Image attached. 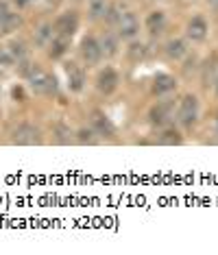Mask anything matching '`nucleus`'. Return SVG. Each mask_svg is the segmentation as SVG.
I'll return each instance as SVG.
<instances>
[{"label":"nucleus","mask_w":218,"mask_h":255,"mask_svg":"<svg viewBox=\"0 0 218 255\" xmlns=\"http://www.w3.org/2000/svg\"><path fill=\"white\" fill-rule=\"evenodd\" d=\"M107 0H90V18L92 20H99L103 15H107Z\"/></svg>","instance_id":"nucleus-18"},{"label":"nucleus","mask_w":218,"mask_h":255,"mask_svg":"<svg viewBox=\"0 0 218 255\" xmlns=\"http://www.w3.org/2000/svg\"><path fill=\"white\" fill-rule=\"evenodd\" d=\"M31 2H35V0H15L18 7H26V4H31Z\"/></svg>","instance_id":"nucleus-27"},{"label":"nucleus","mask_w":218,"mask_h":255,"mask_svg":"<svg viewBox=\"0 0 218 255\" xmlns=\"http://www.w3.org/2000/svg\"><path fill=\"white\" fill-rule=\"evenodd\" d=\"M186 35H188V39H192V42H203L205 35H208V22H205V18L194 15V18L188 22Z\"/></svg>","instance_id":"nucleus-7"},{"label":"nucleus","mask_w":218,"mask_h":255,"mask_svg":"<svg viewBox=\"0 0 218 255\" xmlns=\"http://www.w3.org/2000/svg\"><path fill=\"white\" fill-rule=\"evenodd\" d=\"M53 28H55V35L72 39V35L79 28V15L74 13V11H66V13H61L59 18H57Z\"/></svg>","instance_id":"nucleus-3"},{"label":"nucleus","mask_w":218,"mask_h":255,"mask_svg":"<svg viewBox=\"0 0 218 255\" xmlns=\"http://www.w3.org/2000/svg\"><path fill=\"white\" fill-rule=\"evenodd\" d=\"M79 142H94V131H92V129H81V131H79Z\"/></svg>","instance_id":"nucleus-25"},{"label":"nucleus","mask_w":218,"mask_h":255,"mask_svg":"<svg viewBox=\"0 0 218 255\" xmlns=\"http://www.w3.org/2000/svg\"><path fill=\"white\" fill-rule=\"evenodd\" d=\"M144 55H146V46L142 44V42H133L129 46V57L133 61H140V59H144Z\"/></svg>","instance_id":"nucleus-22"},{"label":"nucleus","mask_w":218,"mask_h":255,"mask_svg":"<svg viewBox=\"0 0 218 255\" xmlns=\"http://www.w3.org/2000/svg\"><path fill=\"white\" fill-rule=\"evenodd\" d=\"M68 44H70V39L68 37H53L48 42V55L53 57V59H59L61 55H66V50H68Z\"/></svg>","instance_id":"nucleus-14"},{"label":"nucleus","mask_w":218,"mask_h":255,"mask_svg":"<svg viewBox=\"0 0 218 255\" xmlns=\"http://www.w3.org/2000/svg\"><path fill=\"white\" fill-rule=\"evenodd\" d=\"M159 142L162 144H179L181 142V135L177 131H166L162 137H159Z\"/></svg>","instance_id":"nucleus-24"},{"label":"nucleus","mask_w":218,"mask_h":255,"mask_svg":"<svg viewBox=\"0 0 218 255\" xmlns=\"http://www.w3.org/2000/svg\"><path fill=\"white\" fill-rule=\"evenodd\" d=\"M7 48H9V53L13 55L15 63L22 61V59H26V57H28V50H26V46L22 44V42H9V44H7Z\"/></svg>","instance_id":"nucleus-20"},{"label":"nucleus","mask_w":218,"mask_h":255,"mask_svg":"<svg viewBox=\"0 0 218 255\" xmlns=\"http://www.w3.org/2000/svg\"><path fill=\"white\" fill-rule=\"evenodd\" d=\"M216 90H218V83H216Z\"/></svg>","instance_id":"nucleus-29"},{"label":"nucleus","mask_w":218,"mask_h":255,"mask_svg":"<svg viewBox=\"0 0 218 255\" xmlns=\"http://www.w3.org/2000/svg\"><path fill=\"white\" fill-rule=\"evenodd\" d=\"M118 83H120V79H118V72L113 70V68L101 70L99 79H96V88H99L103 94H111V92L118 88Z\"/></svg>","instance_id":"nucleus-6"},{"label":"nucleus","mask_w":218,"mask_h":255,"mask_svg":"<svg viewBox=\"0 0 218 255\" xmlns=\"http://www.w3.org/2000/svg\"><path fill=\"white\" fill-rule=\"evenodd\" d=\"M175 85H177V81L170 77V74H157V79H155V83H153V92L155 94H168V92H173L175 90Z\"/></svg>","instance_id":"nucleus-12"},{"label":"nucleus","mask_w":218,"mask_h":255,"mask_svg":"<svg viewBox=\"0 0 218 255\" xmlns=\"http://www.w3.org/2000/svg\"><path fill=\"white\" fill-rule=\"evenodd\" d=\"M9 4H7V0H0V22H2V18H4V15H7L9 13Z\"/></svg>","instance_id":"nucleus-26"},{"label":"nucleus","mask_w":218,"mask_h":255,"mask_svg":"<svg viewBox=\"0 0 218 255\" xmlns=\"http://www.w3.org/2000/svg\"><path fill=\"white\" fill-rule=\"evenodd\" d=\"M66 74H68V88L72 92H81L85 85V74L77 63H68L66 66Z\"/></svg>","instance_id":"nucleus-9"},{"label":"nucleus","mask_w":218,"mask_h":255,"mask_svg":"<svg viewBox=\"0 0 218 255\" xmlns=\"http://www.w3.org/2000/svg\"><path fill=\"white\" fill-rule=\"evenodd\" d=\"M197 118H199V101H197V96L186 94L181 98L179 112H177V120H179L181 125H186V127H192L194 123H197Z\"/></svg>","instance_id":"nucleus-2"},{"label":"nucleus","mask_w":218,"mask_h":255,"mask_svg":"<svg viewBox=\"0 0 218 255\" xmlns=\"http://www.w3.org/2000/svg\"><path fill=\"white\" fill-rule=\"evenodd\" d=\"M122 15H124V7H122V4H113V7L107 9V20L111 22V24H118Z\"/></svg>","instance_id":"nucleus-23"},{"label":"nucleus","mask_w":218,"mask_h":255,"mask_svg":"<svg viewBox=\"0 0 218 255\" xmlns=\"http://www.w3.org/2000/svg\"><path fill=\"white\" fill-rule=\"evenodd\" d=\"M166 53H168L170 59H181V57H186V53H188L186 42H183V39H170V42L166 44Z\"/></svg>","instance_id":"nucleus-16"},{"label":"nucleus","mask_w":218,"mask_h":255,"mask_svg":"<svg viewBox=\"0 0 218 255\" xmlns=\"http://www.w3.org/2000/svg\"><path fill=\"white\" fill-rule=\"evenodd\" d=\"M13 66H15L13 55L9 53L7 46H0V70H11Z\"/></svg>","instance_id":"nucleus-21"},{"label":"nucleus","mask_w":218,"mask_h":255,"mask_svg":"<svg viewBox=\"0 0 218 255\" xmlns=\"http://www.w3.org/2000/svg\"><path fill=\"white\" fill-rule=\"evenodd\" d=\"M212 2H218V0H212Z\"/></svg>","instance_id":"nucleus-28"},{"label":"nucleus","mask_w":218,"mask_h":255,"mask_svg":"<svg viewBox=\"0 0 218 255\" xmlns=\"http://www.w3.org/2000/svg\"><path fill=\"white\" fill-rule=\"evenodd\" d=\"M164 28H166V13L164 11H153V13H148L146 31L151 33V35H159V33H164Z\"/></svg>","instance_id":"nucleus-11"},{"label":"nucleus","mask_w":218,"mask_h":255,"mask_svg":"<svg viewBox=\"0 0 218 255\" xmlns=\"http://www.w3.org/2000/svg\"><path fill=\"white\" fill-rule=\"evenodd\" d=\"M94 127H96V131L101 133V135H107V137H111L113 133H116V129H113V125L109 123V118H105L103 114H94Z\"/></svg>","instance_id":"nucleus-17"},{"label":"nucleus","mask_w":218,"mask_h":255,"mask_svg":"<svg viewBox=\"0 0 218 255\" xmlns=\"http://www.w3.org/2000/svg\"><path fill=\"white\" fill-rule=\"evenodd\" d=\"M99 44H101V53L103 55L113 57L118 53V37L113 35V33H103L101 39H99Z\"/></svg>","instance_id":"nucleus-13"},{"label":"nucleus","mask_w":218,"mask_h":255,"mask_svg":"<svg viewBox=\"0 0 218 255\" xmlns=\"http://www.w3.org/2000/svg\"><path fill=\"white\" fill-rule=\"evenodd\" d=\"M81 57H83V59L88 61V63H99V59L103 57L99 39H94V37H85L83 42H81Z\"/></svg>","instance_id":"nucleus-8"},{"label":"nucleus","mask_w":218,"mask_h":255,"mask_svg":"<svg viewBox=\"0 0 218 255\" xmlns=\"http://www.w3.org/2000/svg\"><path fill=\"white\" fill-rule=\"evenodd\" d=\"M137 31H140V24H137L135 13H131V11H124V15L118 22V37L133 39L137 35Z\"/></svg>","instance_id":"nucleus-5"},{"label":"nucleus","mask_w":218,"mask_h":255,"mask_svg":"<svg viewBox=\"0 0 218 255\" xmlns=\"http://www.w3.org/2000/svg\"><path fill=\"white\" fill-rule=\"evenodd\" d=\"M28 83H31V90L35 92V94H44V96H50L57 92V79L53 77V74H48L46 70H42V68L33 66L31 72L26 74Z\"/></svg>","instance_id":"nucleus-1"},{"label":"nucleus","mask_w":218,"mask_h":255,"mask_svg":"<svg viewBox=\"0 0 218 255\" xmlns=\"http://www.w3.org/2000/svg\"><path fill=\"white\" fill-rule=\"evenodd\" d=\"M173 118V103H157L151 109V123L153 125H166Z\"/></svg>","instance_id":"nucleus-10"},{"label":"nucleus","mask_w":218,"mask_h":255,"mask_svg":"<svg viewBox=\"0 0 218 255\" xmlns=\"http://www.w3.org/2000/svg\"><path fill=\"white\" fill-rule=\"evenodd\" d=\"M53 31H55V28L50 26V24L37 26V31H35V44L37 46H48V42L53 39Z\"/></svg>","instance_id":"nucleus-19"},{"label":"nucleus","mask_w":218,"mask_h":255,"mask_svg":"<svg viewBox=\"0 0 218 255\" xmlns=\"http://www.w3.org/2000/svg\"><path fill=\"white\" fill-rule=\"evenodd\" d=\"M20 24H22L20 13H15V11H9V13L2 18V22H0V33H13V31H18Z\"/></svg>","instance_id":"nucleus-15"},{"label":"nucleus","mask_w":218,"mask_h":255,"mask_svg":"<svg viewBox=\"0 0 218 255\" xmlns=\"http://www.w3.org/2000/svg\"><path fill=\"white\" fill-rule=\"evenodd\" d=\"M39 129L37 127H33V125H20L18 129L13 131V142L15 144H24V146H31V144H39Z\"/></svg>","instance_id":"nucleus-4"}]
</instances>
